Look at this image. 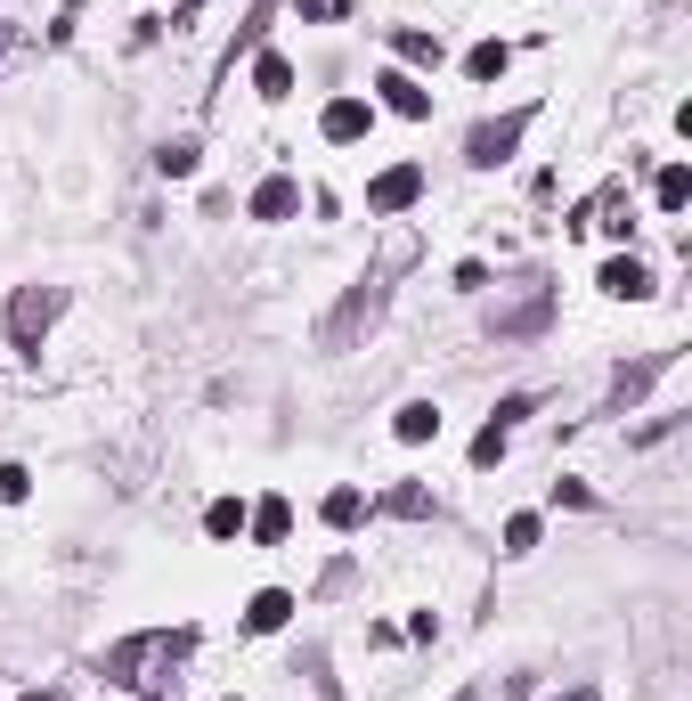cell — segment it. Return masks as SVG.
<instances>
[{
    "mask_svg": "<svg viewBox=\"0 0 692 701\" xmlns=\"http://www.w3.org/2000/svg\"><path fill=\"white\" fill-rule=\"evenodd\" d=\"M187 653H196V628H139L122 645H107V677L131 693H172Z\"/></svg>",
    "mask_w": 692,
    "mask_h": 701,
    "instance_id": "1",
    "label": "cell"
},
{
    "mask_svg": "<svg viewBox=\"0 0 692 701\" xmlns=\"http://www.w3.org/2000/svg\"><path fill=\"white\" fill-rule=\"evenodd\" d=\"M57 285H17V302H9V343L25 350V359H41V335H50V319H57Z\"/></svg>",
    "mask_w": 692,
    "mask_h": 701,
    "instance_id": "2",
    "label": "cell"
},
{
    "mask_svg": "<svg viewBox=\"0 0 692 701\" xmlns=\"http://www.w3.org/2000/svg\"><path fill=\"white\" fill-rule=\"evenodd\" d=\"M538 122V107H513V115H497V122H480V131L465 139V163H480V172H497L513 148H521V131Z\"/></svg>",
    "mask_w": 692,
    "mask_h": 701,
    "instance_id": "3",
    "label": "cell"
},
{
    "mask_svg": "<svg viewBox=\"0 0 692 701\" xmlns=\"http://www.w3.org/2000/svg\"><path fill=\"white\" fill-rule=\"evenodd\" d=\"M415 196H424V163H391V172L367 188V213H408Z\"/></svg>",
    "mask_w": 692,
    "mask_h": 701,
    "instance_id": "4",
    "label": "cell"
},
{
    "mask_svg": "<svg viewBox=\"0 0 692 701\" xmlns=\"http://www.w3.org/2000/svg\"><path fill=\"white\" fill-rule=\"evenodd\" d=\"M375 90H383V107H391V115H408V122H424V115H432V90H424L415 74H400V66L375 74Z\"/></svg>",
    "mask_w": 692,
    "mask_h": 701,
    "instance_id": "5",
    "label": "cell"
},
{
    "mask_svg": "<svg viewBox=\"0 0 692 701\" xmlns=\"http://www.w3.org/2000/svg\"><path fill=\"white\" fill-rule=\"evenodd\" d=\"M318 131L334 139V148H350V139H367V131H375V107H367V98H334V107L318 115Z\"/></svg>",
    "mask_w": 692,
    "mask_h": 701,
    "instance_id": "6",
    "label": "cell"
},
{
    "mask_svg": "<svg viewBox=\"0 0 692 701\" xmlns=\"http://www.w3.org/2000/svg\"><path fill=\"white\" fill-rule=\"evenodd\" d=\"M603 294H612V302H644V294H652V270H644V261L636 254H612V261H603Z\"/></svg>",
    "mask_w": 692,
    "mask_h": 701,
    "instance_id": "7",
    "label": "cell"
},
{
    "mask_svg": "<svg viewBox=\"0 0 692 701\" xmlns=\"http://www.w3.org/2000/svg\"><path fill=\"white\" fill-rule=\"evenodd\" d=\"M285 621H293V595L285 587H261L253 604H245V628H253V636H278Z\"/></svg>",
    "mask_w": 692,
    "mask_h": 701,
    "instance_id": "8",
    "label": "cell"
},
{
    "mask_svg": "<svg viewBox=\"0 0 692 701\" xmlns=\"http://www.w3.org/2000/svg\"><path fill=\"white\" fill-rule=\"evenodd\" d=\"M302 213V188H293V180H261L253 188V220H293Z\"/></svg>",
    "mask_w": 692,
    "mask_h": 701,
    "instance_id": "9",
    "label": "cell"
},
{
    "mask_svg": "<svg viewBox=\"0 0 692 701\" xmlns=\"http://www.w3.org/2000/svg\"><path fill=\"white\" fill-rule=\"evenodd\" d=\"M245 530H253V539H261V547H278V539H285V530H293V506H285V498H261L253 514H245Z\"/></svg>",
    "mask_w": 692,
    "mask_h": 701,
    "instance_id": "10",
    "label": "cell"
},
{
    "mask_svg": "<svg viewBox=\"0 0 692 701\" xmlns=\"http://www.w3.org/2000/svg\"><path fill=\"white\" fill-rule=\"evenodd\" d=\"M391 432H400L408 449H415V441H432V432H440V408H432V400H408L400 417H391Z\"/></svg>",
    "mask_w": 692,
    "mask_h": 701,
    "instance_id": "11",
    "label": "cell"
},
{
    "mask_svg": "<svg viewBox=\"0 0 692 701\" xmlns=\"http://www.w3.org/2000/svg\"><path fill=\"white\" fill-rule=\"evenodd\" d=\"M253 90H261V98H285V90H293V66H285L278 50H261V57H253Z\"/></svg>",
    "mask_w": 692,
    "mask_h": 701,
    "instance_id": "12",
    "label": "cell"
},
{
    "mask_svg": "<svg viewBox=\"0 0 692 701\" xmlns=\"http://www.w3.org/2000/svg\"><path fill=\"white\" fill-rule=\"evenodd\" d=\"M367 522V498L359 489H326V530H359Z\"/></svg>",
    "mask_w": 692,
    "mask_h": 701,
    "instance_id": "13",
    "label": "cell"
},
{
    "mask_svg": "<svg viewBox=\"0 0 692 701\" xmlns=\"http://www.w3.org/2000/svg\"><path fill=\"white\" fill-rule=\"evenodd\" d=\"M652 196H660V213H684V204H692V172H684V163H668V172L652 180Z\"/></svg>",
    "mask_w": 692,
    "mask_h": 701,
    "instance_id": "14",
    "label": "cell"
},
{
    "mask_svg": "<svg viewBox=\"0 0 692 701\" xmlns=\"http://www.w3.org/2000/svg\"><path fill=\"white\" fill-rule=\"evenodd\" d=\"M383 514H400V522H424V514H432V489H424V482H400V489L383 498Z\"/></svg>",
    "mask_w": 692,
    "mask_h": 701,
    "instance_id": "15",
    "label": "cell"
},
{
    "mask_svg": "<svg viewBox=\"0 0 692 701\" xmlns=\"http://www.w3.org/2000/svg\"><path fill=\"white\" fill-rule=\"evenodd\" d=\"M506 66H513V50H506V41H480V50L465 57V74H473V82H497Z\"/></svg>",
    "mask_w": 692,
    "mask_h": 701,
    "instance_id": "16",
    "label": "cell"
},
{
    "mask_svg": "<svg viewBox=\"0 0 692 701\" xmlns=\"http://www.w3.org/2000/svg\"><path fill=\"white\" fill-rule=\"evenodd\" d=\"M391 50H400L408 66H440V33H415L408 25V33H391Z\"/></svg>",
    "mask_w": 692,
    "mask_h": 701,
    "instance_id": "17",
    "label": "cell"
},
{
    "mask_svg": "<svg viewBox=\"0 0 692 701\" xmlns=\"http://www.w3.org/2000/svg\"><path fill=\"white\" fill-rule=\"evenodd\" d=\"M204 530H213V539H237V530H245V506L237 498H213V506H204Z\"/></svg>",
    "mask_w": 692,
    "mask_h": 701,
    "instance_id": "18",
    "label": "cell"
},
{
    "mask_svg": "<svg viewBox=\"0 0 692 701\" xmlns=\"http://www.w3.org/2000/svg\"><path fill=\"white\" fill-rule=\"evenodd\" d=\"M506 441H513L506 424H480V441H473V465H497V457H506Z\"/></svg>",
    "mask_w": 692,
    "mask_h": 701,
    "instance_id": "19",
    "label": "cell"
},
{
    "mask_svg": "<svg viewBox=\"0 0 692 701\" xmlns=\"http://www.w3.org/2000/svg\"><path fill=\"white\" fill-rule=\"evenodd\" d=\"M538 547V514H513L506 522V554H530Z\"/></svg>",
    "mask_w": 692,
    "mask_h": 701,
    "instance_id": "20",
    "label": "cell"
},
{
    "mask_svg": "<svg viewBox=\"0 0 692 701\" xmlns=\"http://www.w3.org/2000/svg\"><path fill=\"white\" fill-rule=\"evenodd\" d=\"M660 367H668V350H660V359H644V367H627V376H619V400H636V391H644V384H652V376H660Z\"/></svg>",
    "mask_w": 692,
    "mask_h": 701,
    "instance_id": "21",
    "label": "cell"
},
{
    "mask_svg": "<svg viewBox=\"0 0 692 701\" xmlns=\"http://www.w3.org/2000/svg\"><path fill=\"white\" fill-rule=\"evenodd\" d=\"M155 163H163V172H172V180H187V172H196V148H187V139H172V148H163Z\"/></svg>",
    "mask_w": 692,
    "mask_h": 701,
    "instance_id": "22",
    "label": "cell"
},
{
    "mask_svg": "<svg viewBox=\"0 0 692 701\" xmlns=\"http://www.w3.org/2000/svg\"><path fill=\"white\" fill-rule=\"evenodd\" d=\"M25 489H33V473H25V465H0V506H17Z\"/></svg>",
    "mask_w": 692,
    "mask_h": 701,
    "instance_id": "23",
    "label": "cell"
},
{
    "mask_svg": "<svg viewBox=\"0 0 692 701\" xmlns=\"http://www.w3.org/2000/svg\"><path fill=\"white\" fill-rule=\"evenodd\" d=\"M530 408H538V400H530V391H513V400H497V417H489V424H506V432H513L521 417H530Z\"/></svg>",
    "mask_w": 692,
    "mask_h": 701,
    "instance_id": "24",
    "label": "cell"
},
{
    "mask_svg": "<svg viewBox=\"0 0 692 701\" xmlns=\"http://www.w3.org/2000/svg\"><path fill=\"white\" fill-rule=\"evenodd\" d=\"M562 701H595V686H571V693H562Z\"/></svg>",
    "mask_w": 692,
    "mask_h": 701,
    "instance_id": "25",
    "label": "cell"
},
{
    "mask_svg": "<svg viewBox=\"0 0 692 701\" xmlns=\"http://www.w3.org/2000/svg\"><path fill=\"white\" fill-rule=\"evenodd\" d=\"M180 9H204V0H180Z\"/></svg>",
    "mask_w": 692,
    "mask_h": 701,
    "instance_id": "26",
    "label": "cell"
},
{
    "mask_svg": "<svg viewBox=\"0 0 692 701\" xmlns=\"http://www.w3.org/2000/svg\"><path fill=\"white\" fill-rule=\"evenodd\" d=\"M0 50H9V25H0Z\"/></svg>",
    "mask_w": 692,
    "mask_h": 701,
    "instance_id": "27",
    "label": "cell"
},
{
    "mask_svg": "<svg viewBox=\"0 0 692 701\" xmlns=\"http://www.w3.org/2000/svg\"><path fill=\"white\" fill-rule=\"evenodd\" d=\"M456 701H473V693H456Z\"/></svg>",
    "mask_w": 692,
    "mask_h": 701,
    "instance_id": "28",
    "label": "cell"
},
{
    "mask_svg": "<svg viewBox=\"0 0 692 701\" xmlns=\"http://www.w3.org/2000/svg\"><path fill=\"white\" fill-rule=\"evenodd\" d=\"M228 701H237V693H228Z\"/></svg>",
    "mask_w": 692,
    "mask_h": 701,
    "instance_id": "29",
    "label": "cell"
}]
</instances>
